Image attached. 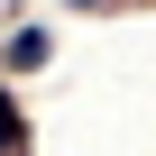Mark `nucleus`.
Here are the masks:
<instances>
[{
    "label": "nucleus",
    "mask_w": 156,
    "mask_h": 156,
    "mask_svg": "<svg viewBox=\"0 0 156 156\" xmlns=\"http://www.w3.org/2000/svg\"><path fill=\"white\" fill-rule=\"evenodd\" d=\"M0 55H9V73H37V64L55 55V37H46V28H9V46H0Z\"/></svg>",
    "instance_id": "f257e3e1"
},
{
    "label": "nucleus",
    "mask_w": 156,
    "mask_h": 156,
    "mask_svg": "<svg viewBox=\"0 0 156 156\" xmlns=\"http://www.w3.org/2000/svg\"><path fill=\"white\" fill-rule=\"evenodd\" d=\"M0 156H28V129H19V110H9V92H0Z\"/></svg>",
    "instance_id": "f03ea898"
}]
</instances>
